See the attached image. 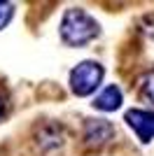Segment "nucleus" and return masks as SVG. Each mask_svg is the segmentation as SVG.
Returning a JSON list of instances; mask_svg holds the SVG:
<instances>
[{"label": "nucleus", "mask_w": 154, "mask_h": 156, "mask_svg": "<svg viewBox=\"0 0 154 156\" xmlns=\"http://www.w3.org/2000/svg\"><path fill=\"white\" fill-rule=\"evenodd\" d=\"M61 40L70 47H84L91 40H96L101 35V26L98 21L86 14L82 7H70L65 9L63 19H61Z\"/></svg>", "instance_id": "nucleus-1"}, {"label": "nucleus", "mask_w": 154, "mask_h": 156, "mask_svg": "<svg viewBox=\"0 0 154 156\" xmlns=\"http://www.w3.org/2000/svg\"><path fill=\"white\" fill-rule=\"evenodd\" d=\"M103 65L98 61H82V63H77L75 68L70 70V91L79 98H86L91 96L94 91H98V86L103 82Z\"/></svg>", "instance_id": "nucleus-2"}, {"label": "nucleus", "mask_w": 154, "mask_h": 156, "mask_svg": "<svg viewBox=\"0 0 154 156\" xmlns=\"http://www.w3.org/2000/svg\"><path fill=\"white\" fill-rule=\"evenodd\" d=\"M124 121L133 128L135 137L142 144L154 140V110H135L133 107V110H128L124 114Z\"/></svg>", "instance_id": "nucleus-3"}, {"label": "nucleus", "mask_w": 154, "mask_h": 156, "mask_svg": "<svg viewBox=\"0 0 154 156\" xmlns=\"http://www.w3.org/2000/svg\"><path fill=\"white\" fill-rule=\"evenodd\" d=\"M115 135V128L105 119H89L82 128V140L89 149H101L103 144H108Z\"/></svg>", "instance_id": "nucleus-4"}, {"label": "nucleus", "mask_w": 154, "mask_h": 156, "mask_svg": "<svg viewBox=\"0 0 154 156\" xmlns=\"http://www.w3.org/2000/svg\"><path fill=\"white\" fill-rule=\"evenodd\" d=\"M122 103H124V96H122V89L117 84L105 86V89L94 98V107L101 110V112H115V110L122 107Z\"/></svg>", "instance_id": "nucleus-5"}, {"label": "nucleus", "mask_w": 154, "mask_h": 156, "mask_svg": "<svg viewBox=\"0 0 154 156\" xmlns=\"http://www.w3.org/2000/svg\"><path fill=\"white\" fill-rule=\"evenodd\" d=\"M38 137H40V144H47V149H56V147L63 144V130H61L58 124L42 126L40 133H38Z\"/></svg>", "instance_id": "nucleus-6"}, {"label": "nucleus", "mask_w": 154, "mask_h": 156, "mask_svg": "<svg viewBox=\"0 0 154 156\" xmlns=\"http://www.w3.org/2000/svg\"><path fill=\"white\" fill-rule=\"evenodd\" d=\"M140 93H142V98H145L147 103H152V105H154V72H149L147 77L142 79Z\"/></svg>", "instance_id": "nucleus-7"}, {"label": "nucleus", "mask_w": 154, "mask_h": 156, "mask_svg": "<svg viewBox=\"0 0 154 156\" xmlns=\"http://www.w3.org/2000/svg\"><path fill=\"white\" fill-rule=\"evenodd\" d=\"M12 16H14V5H12V2H2V0H0V30L12 21Z\"/></svg>", "instance_id": "nucleus-8"}, {"label": "nucleus", "mask_w": 154, "mask_h": 156, "mask_svg": "<svg viewBox=\"0 0 154 156\" xmlns=\"http://www.w3.org/2000/svg\"><path fill=\"white\" fill-rule=\"evenodd\" d=\"M5 110H7V96H5V91L0 89V119L5 117Z\"/></svg>", "instance_id": "nucleus-9"}]
</instances>
